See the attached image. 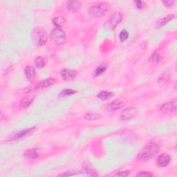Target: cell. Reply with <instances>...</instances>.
I'll return each mask as SVG.
<instances>
[{"mask_svg":"<svg viewBox=\"0 0 177 177\" xmlns=\"http://www.w3.org/2000/svg\"><path fill=\"white\" fill-rule=\"evenodd\" d=\"M125 103L123 101L121 100L118 99L112 102L111 104H109L108 105V109L109 110H112V111H115V110H118L120 108H122L123 107H124Z\"/></svg>","mask_w":177,"mask_h":177,"instance_id":"7c38bea8","label":"cell"},{"mask_svg":"<svg viewBox=\"0 0 177 177\" xmlns=\"http://www.w3.org/2000/svg\"><path fill=\"white\" fill-rule=\"evenodd\" d=\"M163 56L159 54V53H155L151 55V57L149 58V62L152 64H158L162 60Z\"/></svg>","mask_w":177,"mask_h":177,"instance_id":"ffe728a7","label":"cell"},{"mask_svg":"<svg viewBox=\"0 0 177 177\" xmlns=\"http://www.w3.org/2000/svg\"><path fill=\"white\" fill-rule=\"evenodd\" d=\"M123 19V15L119 12L114 13L107 21L106 26L109 29H114L120 24Z\"/></svg>","mask_w":177,"mask_h":177,"instance_id":"5b68a950","label":"cell"},{"mask_svg":"<svg viewBox=\"0 0 177 177\" xmlns=\"http://www.w3.org/2000/svg\"><path fill=\"white\" fill-rule=\"evenodd\" d=\"M138 114V109L135 107H130L125 109L120 115V119L123 120H129L132 119Z\"/></svg>","mask_w":177,"mask_h":177,"instance_id":"8992f818","label":"cell"},{"mask_svg":"<svg viewBox=\"0 0 177 177\" xmlns=\"http://www.w3.org/2000/svg\"><path fill=\"white\" fill-rule=\"evenodd\" d=\"M35 63L36 66L39 69H42L45 66V60L42 57H38L35 59Z\"/></svg>","mask_w":177,"mask_h":177,"instance_id":"cb8c5ba5","label":"cell"},{"mask_svg":"<svg viewBox=\"0 0 177 177\" xmlns=\"http://www.w3.org/2000/svg\"><path fill=\"white\" fill-rule=\"evenodd\" d=\"M24 74L28 80L31 81L35 79L36 72L32 66H27L24 69Z\"/></svg>","mask_w":177,"mask_h":177,"instance_id":"30bf717a","label":"cell"},{"mask_svg":"<svg viewBox=\"0 0 177 177\" xmlns=\"http://www.w3.org/2000/svg\"><path fill=\"white\" fill-rule=\"evenodd\" d=\"M129 175H130V171H123L115 175L114 176H127Z\"/></svg>","mask_w":177,"mask_h":177,"instance_id":"f1b7e54d","label":"cell"},{"mask_svg":"<svg viewBox=\"0 0 177 177\" xmlns=\"http://www.w3.org/2000/svg\"><path fill=\"white\" fill-rule=\"evenodd\" d=\"M129 38V33L126 30H123L119 34V39L120 42H124Z\"/></svg>","mask_w":177,"mask_h":177,"instance_id":"d4e9b609","label":"cell"},{"mask_svg":"<svg viewBox=\"0 0 177 177\" xmlns=\"http://www.w3.org/2000/svg\"><path fill=\"white\" fill-rule=\"evenodd\" d=\"M33 98L32 97H26L23 98L21 100L20 104H19V107H20L21 109H26L27 107L30 105V104L33 103Z\"/></svg>","mask_w":177,"mask_h":177,"instance_id":"e0dca14e","label":"cell"},{"mask_svg":"<svg viewBox=\"0 0 177 177\" xmlns=\"http://www.w3.org/2000/svg\"><path fill=\"white\" fill-rule=\"evenodd\" d=\"M170 80V75L167 74H163L159 78L158 84L160 86L166 85Z\"/></svg>","mask_w":177,"mask_h":177,"instance_id":"d6986e66","label":"cell"},{"mask_svg":"<svg viewBox=\"0 0 177 177\" xmlns=\"http://www.w3.org/2000/svg\"><path fill=\"white\" fill-rule=\"evenodd\" d=\"M175 18V15H172V14H170V15H168L167 16L165 17L163 19H161V20H159L158 22H157V27L160 28L165 26V24H167L168 22H170L171 20Z\"/></svg>","mask_w":177,"mask_h":177,"instance_id":"9a60e30c","label":"cell"},{"mask_svg":"<svg viewBox=\"0 0 177 177\" xmlns=\"http://www.w3.org/2000/svg\"><path fill=\"white\" fill-rule=\"evenodd\" d=\"M60 75L64 80L69 81L74 80L75 77L77 76L78 72L76 71H74V70L62 69L60 71Z\"/></svg>","mask_w":177,"mask_h":177,"instance_id":"ba28073f","label":"cell"},{"mask_svg":"<svg viewBox=\"0 0 177 177\" xmlns=\"http://www.w3.org/2000/svg\"><path fill=\"white\" fill-rule=\"evenodd\" d=\"M134 3H135V6H136V8H139V9H141V8H144L145 6V2H143L142 1H139H139H135Z\"/></svg>","mask_w":177,"mask_h":177,"instance_id":"4316f807","label":"cell"},{"mask_svg":"<svg viewBox=\"0 0 177 177\" xmlns=\"http://www.w3.org/2000/svg\"><path fill=\"white\" fill-rule=\"evenodd\" d=\"M66 33L60 28H55L53 29L50 34V40L55 45L62 44L66 41Z\"/></svg>","mask_w":177,"mask_h":177,"instance_id":"7a4b0ae2","label":"cell"},{"mask_svg":"<svg viewBox=\"0 0 177 177\" xmlns=\"http://www.w3.org/2000/svg\"><path fill=\"white\" fill-rule=\"evenodd\" d=\"M75 93H76V91H75V90H74V89H64L60 94V96L64 97V96H66V95H74L75 94Z\"/></svg>","mask_w":177,"mask_h":177,"instance_id":"484cf974","label":"cell"},{"mask_svg":"<svg viewBox=\"0 0 177 177\" xmlns=\"http://www.w3.org/2000/svg\"><path fill=\"white\" fill-rule=\"evenodd\" d=\"M52 22L53 24H54L56 27L61 29L64 25V23H65V19H64L62 17H58V18L53 19Z\"/></svg>","mask_w":177,"mask_h":177,"instance_id":"7402d4cb","label":"cell"},{"mask_svg":"<svg viewBox=\"0 0 177 177\" xmlns=\"http://www.w3.org/2000/svg\"><path fill=\"white\" fill-rule=\"evenodd\" d=\"M33 40L38 46H43L47 42V34L44 30L41 29H37L33 32Z\"/></svg>","mask_w":177,"mask_h":177,"instance_id":"277c9868","label":"cell"},{"mask_svg":"<svg viewBox=\"0 0 177 177\" xmlns=\"http://www.w3.org/2000/svg\"><path fill=\"white\" fill-rule=\"evenodd\" d=\"M136 176H140V177H151L152 176V174L148 172H141L138 174Z\"/></svg>","mask_w":177,"mask_h":177,"instance_id":"83f0119b","label":"cell"},{"mask_svg":"<svg viewBox=\"0 0 177 177\" xmlns=\"http://www.w3.org/2000/svg\"><path fill=\"white\" fill-rule=\"evenodd\" d=\"M108 68V64L107 62H103L100 64V66H98V68L95 69V76H99V75L103 74L105 73L107 69Z\"/></svg>","mask_w":177,"mask_h":177,"instance_id":"2e32d148","label":"cell"},{"mask_svg":"<svg viewBox=\"0 0 177 177\" xmlns=\"http://www.w3.org/2000/svg\"><path fill=\"white\" fill-rule=\"evenodd\" d=\"M109 9V5L107 3H101L98 5L93 6L90 8V13L95 17H102L105 15Z\"/></svg>","mask_w":177,"mask_h":177,"instance_id":"3957f363","label":"cell"},{"mask_svg":"<svg viewBox=\"0 0 177 177\" xmlns=\"http://www.w3.org/2000/svg\"><path fill=\"white\" fill-rule=\"evenodd\" d=\"M56 81L53 78H48V79L44 80L43 81H42L40 83H39L38 85L36 86V89H44L46 87H49L50 86H52L55 84Z\"/></svg>","mask_w":177,"mask_h":177,"instance_id":"8fae6325","label":"cell"},{"mask_svg":"<svg viewBox=\"0 0 177 177\" xmlns=\"http://www.w3.org/2000/svg\"><path fill=\"white\" fill-rule=\"evenodd\" d=\"M84 118H85V119L87 120H95L100 119L101 116L100 114L96 113H87L85 114Z\"/></svg>","mask_w":177,"mask_h":177,"instance_id":"603a6c76","label":"cell"},{"mask_svg":"<svg viewBox=\"0 0 177 177\" xmlns=\"http://www.w3.org/2000/svg\"><path fill=\"white\" fill-rule=\"evenodd\" d=\"M34 127H32V128H30V129H28V130H25L23 131H19V132L17 133V134L15 135V136L13 137V140H17V139H22V138L24 137L25 136H26L29 134H30L31 131L34 130Z\"/></svg>","mask_w":177,"mask_h":177,"instance_id":"44dd1931","label":"cell"},{"mask_svg":"<svg viewBox=\"0 0 177 177\" xmlns=\"http://www.w3.org/2000/svg\"><path fill=\"white\" fill-rule=\"evenodd\" d=\"M66 6L69 10L75 12L80 8V4L78 1H68L66 2Z\"/></svg>","mask_w":177,"mask_h":177,"instance_id":"5bb4252c","label":"cell"},{"mask_svg":"<svg viewBox=\"0 0 177 177\" xmlns=\"http://www.w3.org/2000/svg\"><path fill=\"white\" fill-rule=\"evenodd\" d=\"M78 174H75V173H63V174H60V175H59V176H74V175H77Z\"/></svg>","mask_w":177,"mask_h":177,"instance_id":"f546056e","label":"cell"},{"mask_svg":"<svg viewBox=\"0 0 177 177\" xmlns=\"http://www.w3.org/2000/svg\"><path fill=\"white\" fill-rule=\"evenodd\" d=\"M157 165L161 167H165L169 165L170 162V156L167 154H161L156 160Z\"/></svg>","mask_w":177,"mask_h":177,"instance_id":"9c48e42d","label":"cell"},{"mask_svg":"<svg viewBox=\"0 0 177 177\" xmlns=\"http://www.w3.org/2000/svg\"><path fill=\"white\" fill-rule=\"evenodd\" d=\"M163 4H165L167 6H170L172 4V1H166V2H163Z\"/></svg>","mask_w":177,"mask_h":177,"instance_id":"4dcf8cb0","label":"cell"},{"mask_svg":"<svg viewBox=\"0 0 177 177\" xmlns=\"http://www.w3.org/2000/svg\"><path fill=\"white\" fill-rule=\"evenodd\" d=\"M24 156L28 159H35L39 156V154L36 149H29L25 151Z\"/></svg>","mask_w":177,"mask_h":177,"instance_id":"4fadbf2b","label":"cell"},{"mask_svg":"<svg viewBox=\"0 0 177 177\" xmlns=\"http://www.w3.org/2000/svg\"><path fill=\"white\" fill-rule=\"evenodd\" d=\"M113 96V94L108 91H102L97 95V98L101 100H107Z\"/></svg>","mask_w":177,"mask_h":177,"instance_id":"ac0fdd59","label":"cell"},{"mask_svg":"<svg viewBox=\"0 0 177 177\" xmlns=\"http://www.w3.org/2000/svg\"><path fill=\"white\" fill-rule=\"evenodd\" d=\"M176 106H177L176 99V98H174V99L170 100L164 103L163 105L161 106V111L163 112H165V113H166V112L173 111L176 109Z\"/></svg>","mask_w":177,"mask_h":177,"instance_id":"52a82bcc","label":"cell"},{"mask_svg":"<svg viewBox=\"0 0 177 177\" xmlns=\"http://www.w3.org/2000/svg\"><path fill=\"white\" fill-rule=\"evenodd\" d=\"M160 148L156 143H150L146 145L137 156L138 161H147L154 158L159 152Z\"/></svg>","mask_w":177,"mask_h":177,"instance_id":"6da1fadb","label":"cell"}]
</instances>
